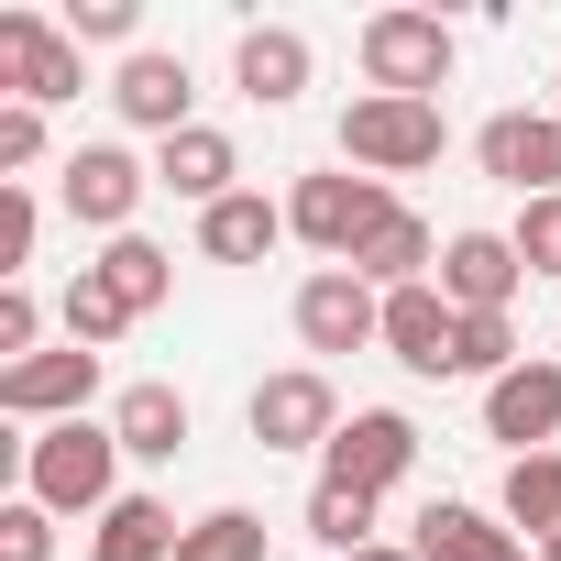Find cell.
Returning a JSON list of instances; mask_svg holds the SVG:
<instances>
[{
    "instance_id": "obj_1",
    "label": "cell",
    "mask_w": 561,
    "mask_h": 561,
    "mask_svg": "<svg viewBox=\"0 0 561 561\" xmlns=\"http://www.w3.org/2000/svg\"><path fill=\"white\" fill-rule=\"evenodd\" d=\"M122 440H111V419H56V430H34L23 440V495L34 506H56V517H111L122 506Z\"/></svg>"
},
{
    "instance_id": "obj_2",
    "label": "cell",
    "mask_w": 561,
    "mask_h": 561,
    "mask_svg": "<svg viewBox=\"0 0 561 561\" xmlns=\"http://www.w3.org/2000/svg\"><path fill=\"white\" fill-rule=\"evenodd\" d=\"M353 56H364V89H375V100H440L462 45H451L440 12H375V23L353 34Z\"/></svg>"
},
{
    "instance_id": "obj_3",
    "label": "cell",
    "mask_w": 561,
    "mask_h": 561,
    "mask_svg": "<svg viewBox=\"0 0 561 561\" xmlns=\"http://www.w3.org/2000/svg\"><path fill=\"white\" fill-rule=\"evenodd\" d=\"M440 144H451V122H440V100H353L342 111V165L353 176H419V165H440Z\"/></svg>"
},
{
    "instance_id": "obj_4",
    "label": "cell",
    "mask_w": 561,
    "mask_h": 561,
    "mask_svg": "<svg viewBox=\"0 0 561 561\" xmlns=\"http://www.w3.org/2000/svg\"><path fill=\"white\" fill-rule=\"evenodd\" d=\"M154 198V165L133 154V144H78L67 165H56V209L78 220V231H133V209Z\"/></svg>"
},
{
    "instance_id": "obj_5",
    "label": "cell",
    "mask_w": 561,
    "mask_h": 561,
    "mask_svg": "<svg viewBox=\"0 0 561 561\" xmlns=\"http://www.w3.org/2000/svg\"><path fill=\"white\" fill-rule=\"evenodd\" d=\"M386 209H397V187H386V176H353V165H342V176H298V187H287V231H298L309 253H331V264H353V253H364V231H375Z\"/></svg>"
},
{
    "instance_id": "obj_6",
    "label": "cell",
    "mask_w": 561,
    "mask_h": 561,
    "mask_svg": "<svg viewBox=\"0 0 561 561\" xmlns=\"http://www.w3.org/2000/svg\"><path fill=\"white\" fill-rule=\"evenodd\" d=\"M0 89L34 100V111H56V100L89 89V45L67 23H45V12H0Z\"/></svg>"
},
{
    "instance_id": "obj_7",
    "label": "cell",
    "mask_w": 561,
    "mask_h": 561,
    "mask_svg": "<svg viewBox=\"0 0 561 561\" xmlns=\"http://www.w3.org/2000/svg\"><path fill=\"white\" fill-rule=\"evenodd\" d=\"M242 430H253L264 451H331V440H342V397H331L320 364H287V375H264V386H253Z\"/></svg>"
},
{
    "instance_id": "obj_8",
    "label": "cell",
    "mask_w": 561,
    "mask_h": 561,
    "mask_svg": "<svg viewBox=\"0 0 561 561\" xmlns=\"http://www.w3.org/2000/svg\"><path fill=\"white\" fill-rule=\"evenodd\" d=\"M419 473V419L408 408H353L342 440L320 451V484H364V495H397Z\"/></svg>"
},
{
    "instance_id": "obj_9",
    "label": "cell",
    "mask_w": 561,
    "mask_h": 561,
    "mask_svg": "<svg viewBox=\"0 0 561 561\" xmlns=\"http://www.w3.org/2000/svg\"><path fill=\"white\" fill-rule=\"evenodd\" d=\"M473 165L517 198H561V111H495L473 133Z\"/></svg>"
},
{
    "instance_id": "obj_10",
    "label": "cell",
    "mask_w": 561,
    "mask_h": 561,
    "mask_svg": "<svg viewBox=\"0 0 561 561\" xmlns=\"http://www.w3.org/2000/svg\"><path fill=\"white\" fill-rule=\"evenodd\" d=\"M430 287H440L462 320H506V309H517V287H528V264H517V242H506V231H451Z\"/></svg>"
},
{
    "instance_id": "obj_11",
    "label": "cell",
    "mask_w": 561,
    "mask_h": 561,
    "mask_svg": "<svg viewBox=\"0 0 561 561\" xmlns=\"http://www.w3.org/2000/svg\"><path fill=\"white\" fill-rule=\"evenodd\" d=\"M287 320H298V342H309V353H364V342H386V298L364 287L353 264H320L309 287H298V309H287Z\"/></svg>"
},
{
    "instance_id": "obj_12",
    "label": "cell",
    "mask_w": 561,
    "mask_h": 561,
    "mask_svg": "<svg viewBox=\"0 0 561 561\" xmlns=\"http://www.w3.org/2000/svg\"><path fill=\"white\" fill-rule=\"evenodd\" d=\"M89 397H100V353H78V342H56L34 364H0V419L56 430V419H89Z\"/></svg>"
},
{
    "instance_id": "obj_13",
    "label": "cell",
    "mask_w": 561,
    "mask_h": 561,
    "mask_svg": "<svg viewBox=\"0 0 561 561\" xmlns=\"http://www.w3.org/2000/svg\"><path fill=\"white\" fill-rule=\"evenodd\" d=\"M484 440H506V462L550 451L561 440V364H517L484 386Z\"/></svg>"
},
{
    "instance_id": "obj_14",
    "label": "cell",
    "mask_w": 561,
    "mask_h": 561,
    "mask_svg": "<svg viewBox=\"0 0 561 561\" xmlns=\"http://www.w3.org/2000/svg\"><path fill=\"white\" fill-rule=\"evenodd\" d=\"M187 100H198V78H187V56H165V45H144V56H122V78H111V111H122L133 133H154V144L198 122Z\"/></svg>"
},
{
    "instance_id": "obj_15",
    "label": "cell",
    "mask_w": 561,
    "mask_h": 561,
    "mask_svg": "<svg viewBox=\"0 0 561 561\" xmlns=\"http://www.w3.org/2000/svg\"><path fill=\"white\" fill-rule=\"evenodd\" d=\"M154 187H165V198H187V209H220V198L242 187V144H231L220 122H187V133H165V144H154Z\"/></svg>"
},
{
    "instance_id": "obj_16",
    "label": "cell",
    "mask_w": 561,
    "mask_h": 561,
    "mask_svg": "<svg viewBox=\"0 0 561 561\" xmlns=\"http://www.w3.org/2000/svg\"><path fill=\"white\" fill-rule=\"evenodd\" d=\"M408 550H419V561H539L506 517H484V506H462V495H430L419 528H408Z\"/></svg>"
},
{
    "instance_id": "obj_17",
    "label": "cell",
    "mask_w": 561,
    "mask_h": 561,
    "mask_svg": "<svg viewBox=\"0 0 561 561\" xmlns=\"http://www.w3.org/2000/svg\"><path fill=\"white\" fill-rule=\"evenodd\" d=\"M309 78H320V56H309V34H298V23H253V34L231 45V89H242L253 111H287Z\"/></svg>"
},
{
    "instance_id": "obj_18",
    "label": "cell",
    "mask_w": 561,
    "mask_h": 561,
    "mask_svg": "<svg viewBox=\"0 0 561 561\" xmlns=\"http://www.w3.org/2000/svg\"><path fill=\"white\" fill-rule=\"evenodd\" d=\"M353 275H364L375 298H397V287H430V275H440V231H430V220H419V209L397 198V209H386V220L364 231V253H353Z\"/></svg>"
},
{
    "instance_id": "obj_19",
    "label": "cell",
    "mask_w": 561,
    "mask_h": 561,
    "mask_svg": "<svg viewBox=\"0 0 561 561\" xmlns=\"http://www.w3.org/2000/svg\"><path fill=\"white\" fill-rule=\"evenodd\" d=\"M451 342H462V309H451L440 287H397V298H386V353H397L408 375H451Z\"/></svg>"
},
{
    "instance_id": "obj_20",
    "label": "cell",
    "mask_w": 561,
    "mask_h": 561,
    "mask_svg": "<svg viewBox=\"0 0 561 561\" xmlns=\"http://www.w3.org/2000/svg\"><path fill=\"white\" fill-rule=\"evenodd\" d=\"M275 242H287V198H264V187H231L220 209H198V253L209 264H264Z\"/></svg>"
},
{
    "instance_id": "obj_21",
    "label": "cell",
    "mask_w": 561,
    "mask_h": 561,
    "mask_svg": "<svg viewBox=\"0 0 561 561\" xmlns=\"http://www.w3.org/2000/svg\"><path fill=\"white\" fill-rule=\"evenodd\" d=\"M111 440H122L133 462H176V451H187V397H176V386H122V397H111Z\"/></svg>"
},
{
    "instance_id": "obj_22",
    "label": "cell",
    "mask_w": 561,
    "mask_h": 561,
    "mask_svg": "<svg viewBox=\"0 0 561 561\" xmlns=\"http://www.w3.org/2000/svg\"><path fill=\"white\" fill-rule=\"evenodd\" d=\"M89 275H100V287H111V298H122L133 320H154V309L176 298V253H165V242H144V231L100 242V264H89Z\"/></svg>"
},
{
    "instance_id": "obj_23",
    "label": "cell",
    "mask_w": 561,
    "mask_h": 561,
    "mask_svg": "<svg viewBox=\"0 0 561 561\" xmlns=\"http://www.w3.org/2000/svg\"><path fill=\"white\" fill-rule=\"evenodd\" d=\"M176 517L154 506V495H122L111 517H89V561H176Z\"/></svg>"
},
{
    "instance_id": "obj_24",
    "label": "cell",
    "mask_w": 561,
    "mask_h": 561,
    "mask_svg": "<svg viewBox=\"0 0 561 561\" xmlns=\"http://www.w3.org/2000/svg\"><path fill=\"white\" fill-rule=\"evenodd\" d=\"M495 517H506L517 539H561V451H528V462H506V495H495Z\"/></svg>"
},
{
    "instance_id": "obj_25",
    "label": "cell",
    "mask_w": 561,
    "mask_h": 561,
    "mask_svg": "<svg viewBox=\"0 0 561 561\" xmlns=\"http://www.w3.org/2000/svg\"><path fill=\"white\" fill-rule=\"evenodd\" d=\"M375 506L386 495H364V484H309V539L353 561V550H375Z\"/></svg>"
},
{
    "instance_id": "obj_26",
    "label": "cell",
    "mask_w": 561,
    "mask_h": 561,
    "mask_svg": "<svg viewBox=\"0 0 561 561\" xmlns=\"http://www.w3.org/2000/svg\"><path fill=\"white\" fill-rule=\"evenodd\" d=\"M56 320H67V342H78V353H111V342L133 331V309H122V298L100 287V275H89V264L67 275V298H56Z\"/></svg>"
},
{
    "instance_id": "obj_27",
    "label": "cell",
    "mask_w": 561,
    "mask_h": 561,
    "mask_svg": "<svg viewBox=\"0 0 561 561\" xmlns=\"http://www.w3.org/2000/svg\"><path fill=\"white\" fill-rule=\"evenodd\" d=\"M176 561H264V517L253 506H209V517H187Z\"/></svg>"
},
{
    "instance_id": "obj_28",
    "label": "cell",
    "mask_w": 561,
    "mask_h": 561,
    "mask_svg": "<svg viewBox=\"0 0 561 561\" xmlns=\"http://www.w3.org/2000/svg\"><path fill=\"white\" fill-rule=\"evenodd\" d=\"M34 242H45V198L34 187H0V287H23Z\"/></svg>"
},
{
    "instance_id": "obj_29",
    "label": "cell",
    "mask_w": 561,
    "mask_h": 561,
    "mask_svg": "<svg viewBox=\"0 0 561 561\" xmlns=\"http://www.w3.org/2000/svg\"><path fill=\"white\" fill-rule=\"evenodd\" d=\"M528 353H517V320H462V342H451V375H517Z\"/></svg>"
},
{
    "instance_id": "obj_30",
    "label": "cell",
    "mask_w": 561,
    "mask_h": 561,
    "mask_svg": "<svg viewBox=\"0 0 561 561\" xmlns=\"http://www.w3.org/2000/svg\"><path fill=\"white\" fill-rule=\"evenodd\" d=\"M45 165V111L34 100H0V187H23Z\"/></svg>"
},
{
    "instance_id": "obj_31",
    "label": "cell",
    "mask_w": 561,
    "mask_h": 561,
    "mask_svg": "<svg viewBox=\"0 0 561 561\" xmlns=\"http://www.w3.org/2000/svg\"><path fill=\"white\" fill-rule=\"evenodd\" d=\"M56 23H67L78 45H133V34H144V0H67ZM133 56H144V45H133Z\"/></svg>"
},
{
    "instance_id": "obj_32",
    "label": "cell",
    "mask_w": 561,
    "mask_h": 561,
    "mask_svg": "<svg viewBox=\"0 0 561 561\" xmlns=\"http://www.w3.org/2000/svg\"><path fill=\"white\" fill-rule=\"evenodd\" d=\"M0 561H56V506H34V495L0 506Z\"/></svg>"
},
{
    "instance_id": "obj_33",
    "label": "cell",
    "mask_w": 561,
    "mask_h": 561,
    "mask_svg": "<svg viewBox=\"0 0 561 561\" xmlns=\"http://www.w3.org/2000/svg\"><path fill=\"white\" fill-rule=\"evenodd\" d=\"M506 242H517V264H528V275H561V198H528Z\"/></svg>"
},
{
    "instance_id": "obj_34",
    "label": "cell",
    "mask_w": 561,
    "mask_h": 561,
    "mask_svg": "<svg viewBox=\"0 0 561 561\" xmlns=\"http://www.w3.org/2000/svg\"><path fill=\"white\" fill-rule=\"evenodd\" d=\"M0 353H12V364L56 353V342H45V298H34V287H0Z\"/></svg>"
},
{
    "instance_id": "obj_35",
    "label": "cell",
    "mask_w": 561,
    "mask_h": 561,
    "mask_svg": "<svg viewBox=\"0 0 561 561\" xmlns=\"http://www.w3.org/2000/svg\"><path fill=\"white\" fill-rule=\"evenodd\" d=\"M353 561H419V550H408V539H375V550H353Z\"/></svg>"
},
{
    "instance_id": "obj_36",
    "label": "cell",
    "mask_w": 561,
    "mask_h": 561,
    "mask_svg": "<svg viewBox=\"0 0 561 561\" xmlns=\"http://www.w3.org/2000/svg\"><path fill=\"white\" fill-rule=\"evenodd\" d=\"M539 561H561V539H539Z\"/></svg>"
},
{
    "instance_id": "obj_37",
    "label": "cell",
    "mask_w": 561,
    "mask_h": 561,
    "mask_svg": "<svg viewBox=\"0 0 561 561\" xmlns=\"http://www.w3.org/2000/svg\"><path fill=\"white\" fill-rule=\"evenodd\" d=\"M550 111H561V78H550Z\"/></svg>"
}]
</instances>
